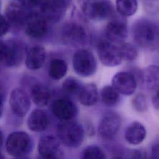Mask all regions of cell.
<instances>
[{
  "label": "cell",
  "instance_id": "cell-1",
  "mask_svg": "<svg viewBox=\"0 0 159 159\" xmlns=\"http://www.w3.org/2000/svg\"><path fill=\"white\" fill-rule=\"evenodd\" d=\"M135 43L142 48L159 52V21L146 17L136 20L132 26Z\"/></svg>",
  "mask_w": 159,
  "mask_h": 159
},
{
  "label": "cell",
  "instance_id": "cell-2",
  "mask_svg": "<svg viewBox=\"0 0 159 159\" xmlns=\"http://www.w3.org/2000/svg\"><path fill=\"white\" fill-rule=\"evenodd\" d=\"M83 13L93 20L110 19L115 15L113 4L109 0H78Z\"/></svg>",
  "mask_w": 159,
  "mask_h": 159
},
{
  "label": "cell",
  "instance_id": "cell-3",
  "mask_svg": "<svg viewBox=\"0 0 159 159\" xmlns=\"http://www.w3.org/2000/svg\"><path fill=\"white\" fill-rule=\"evenodd\" d=\"M57 135L60 141L65 146L77 147L83 142L84 132L79 124L66 120L58 126Z\"/></svg>",
  "mask_w": 159,
  "mask_h": 159
},
{
  "label": "cell",
  "instance_id": "cell-4",
  "mask_svg": "<svg viewBox=\"0 0 159 159\" xmlns=\"http://www.w3.org/2000/svg\"><path fill=\"white\" fill-rule=\"evenodd\" d=\"M6 147L7 152L10 155L14 157H22L31 149V139L25 132H14L7 138Z\"/></svg>",
  "mask_w": 159,
  "mask_h": 159
},
{
  "label": "cell",
  "instance_id": "cell-5",
  "mask_svg": "<svg viewBox=\"0 0 159 159\" xmlns=\"http://www.w3.org/2000/svg\"><path fill=\"white\" fill-rule=\"evenodd\" d=\"M104 34L105 38L116 45L124 42L128 36V25L125 17L114 15L110 18Z\"/></svg>",
  "mask_w": 159,
  "mask_h": 159
},
{
  "label": "cell",
  "instance_id": "cell-6",
  "mask_svg": "<svg viewBox=\"0 0 159 159\" xmlns=\"http://www.w3.org/2000/svg\"><path fill=\"white\" fill-rule=\"evenodd\" d=\"M75 71L81 76H90L97 69V63L93 54L86 49L77 50L73 57Z\"/></svg>",
  "mask_w": 159,
  "mask_h": 159
},
{
  "label": "cell",
  "instance_id": "cell-7",
  "mask_svg": "<svg viewBox=\"0 0 159 159\" xmlns=\"http://www.w3.org/2000/svg\"><path fill=\"white\" fill-rule=\"evenodd\" d=\"M97 53L101 63L106 66L114 67L122 62L119 46L107 39H103L98 42Z\"/></svg>",
  "mask_w": 159,
  "mask_h": 159
},
{
  "label": "cell",
  "instance_id": "cell-8",
  "mask_svg": "<svg viewBox=\"0 0 159 159\" xmlns=\"http://www.w3.org/2000/svg\"><path fill=\"white\" fill-rule=\"evenodd\" d=\"M122 125V118L117 112L109 111L106 112L100 119L98 133L104 139L111 140L119 133Z\"/></svg>",
  "mask_w": 159,
  "mask_h": 159
},
{
  "label": "cell",
  "instance_id": "cell-9",
  "mask_svg": "<svg viewBox=\"0 0 159 159\" xmlns=\"http://www.w3.org/2000/svg\"><path fill=\"white\" fill-rule=\"evenodd\" d=\"M69 4L70 0H43L40 13L47 22H58L65 16Z\"/></svg>",
  "mask_w": 159,
  "mask_h": 159
},
{
  "label": "cell",
  "instance_id": "cell-10",
  "mask_svg": "<svg viewBox=\"0 0 159 159\" xmlns=\"http://www.w3.org/2000/svg\"><path fill=\"white\" fill-rule=\"evenodd\" d=\"M137 78L130 71H119L112 79V86L121 94L130 96L133 94L137 87Z\"/></svg>",
  "mask_w": 159,
  "mask_h": 159
},
{
  "label": "cell",
  "instance_id": "cell-11",
  "mask_svg": "<svg viewBox=\"0 0 159 159\" xmlns=\"http://www.w3.org/2000/svg\"><path fill=\"white\" fill-rule=\"evenodd\" d=\"M9 104L12 112L19 117L25 116L30 107V102L28 95L19 88H15L11 91Z\"/></svg>",
  "mask_w": 159,
  "mask_h": 159
},
{
  "label": "cell",
  "instance_id": "cell-12",
  "mask_svg": "<svg viewBox=\"0 0 159 159\" xmlns=\"http://www.w3.org/2000/svg\"><path fill=\"white\" fill-rule=\"evenodd\" d=\"M25 33L33 38L43 37L47 31V21L40 13L29 14L25 24Z\"/></svg>",
  "mask_w": 159,
  "mask_h": 159
},
{
  "label": "cell",
  "instance_id": "cell-13",
  "mask_svg": "<svg viewBox=\"0 0 159 159\" xmlns=\"http://www.w3.org/2000/svg\"><path fill=\"white\" fill-rule=\"evenodd\" d=\"M61 37L66 43L79 45L84 42L86 39V32L81 25L75 22H70L63 27Z\"/></svg>",
  "mask_w": 159,
  "mask_h": 159
},
{
  "label": "cell",
  "instance_id": "cell-14",
  "mask_svg": "<svg viewBox=\"0 0 159 159\" xmlns=\"http://www.w3.org/2000/svg\"><path fill=\"white\" fill-rule=\"evenodd\" d=\"M39 153L45 158H60L63 156L59 141L53 136L42 137L38 145Z\"/></svg>",
  "mask_w": 159,
  "mask_h": 159
},
{
  "label": "cell",
  "instance_id": "cell-15",
  "mask_svg": "<svg viewBox=\"0 0 159 159\" xmlns=\"http://www.w3.org/2000/svg\"><path fill=\"white\" fill-rule=\"evenodd\" d=\"M29 14L20 2H11L6 7L5 17L9 25L16 27L25 25Z\"/></svg>",
  "mask_w": 159,
  "mask_h": 159
},
{
  "label": "cell",
  "instance_id": "cell-16",
  "mask_svg": "<svg viewBox=\"0 0 159 159\" xmlns=\"http://www.w3.org/2000/svg\"><path fill=\"white\" fill-rule=\"evenodd\" d=\"M137 78L146 89L155 91L159 88V65L146 66L139 71Z\"/></svg>",
  "mask_w": 159,
  "mask_h": 159
},
{
  "label": "cell",
  "instance_id": "cell-17",
  "mask_svg": "<svg viewBox=\"0 0 159 159\" xmlns=\"http://www.w3.org/2000/svg\"><path fill=\"white\" fill-rule=\"evenodd\" d=\"M52 111L55 116L63 121L73 119L77 113L75 104L69 99L61 98L53 102Z\"/></svg>",
  "mask_w": 159,
  "mask_h": 159
},
{
  "label": "cell",
  "instance_id": "cell-18",
  "mask_svg": "<svg viewBox=\"0 0 159 159\" xmlns=\"http://www.w3.org/2000/svg\"><path fill=\"white\" fill-rule=\"evenodd\" d=\"M7 52L3 65L8 67H15L22 62L24 58V48L19 42L14 40L6 41Z\"/></svg>",
  "mask_w": 159,
  "mask_h": 159
},
{
  "label": "cell",
  "instance_id": "cell-19",
  "mask_svg": "<svg viewBox=\"0 0 159 159\" xmlns=\"http://www.w3.org/2000/svg\"><path fill=\"white\" fill-rule=\"evenodd\" d=\"M147 130L140 122L135 120L130 123L125 129L124 137L125 141L133 145L141 143L146 138Z\"/></svg>",
  "mask_w": 159,
  "mask_h": 159
},
{
  "label": "cell",
  "instance_id": "cell-20",
  "mask_svg": "<svg viewBox=\"0 0 159 159\" xmlns=\"http://www.w3.org/2000/svg\"><path fill=\"white\" fill-rule=\"evenodd\" d=\"M49 124V119L47 113L42 109H35L29 115L27 125L30 130L34 132L45 130Z\"/></svg>",
  "mask_w": 159,
  "mask_h": 159
},
{
  "label": "cell",
  "instance_id": "cell-21",
  "mask_svg": "<svg viewBox=\"0 0 159 159\" xmlns=\"http://www.w3.org/2000/svg\"><path fill=\"white\" fill-rule=\"evenodd\" d=\"M45 60V50L41 46L32 47L27 53L25 65L30 70H37L42 66Z\"/></svg>",
  "mask_w": 159,
  "mask_h": 159
},
{
  "label": "cell",
  "instance_id": "cell-22",
  "mask_svg": "<svg viewBox=\"0 0 159 159\" xmlns=\"http://www.w3.org/2000/svg\"><path fill=\"white\" fill-rule=\"evenodd\" d=\"M30 96L35 105L39 107H43L49 102L51 98V93L45 85L37 83L31 88Z\"/></svg>",
  "mask_w": 159,
  "mask_h": 159
},
{
  "label": "cell",
  "instance_id": "cell-23",
  "mask_svg": "<svg viewBox=\"0 0 159 159\" xmlns=\"http://www.w3.org/2000/svg\"><path fill=\"white\" fill-rule=\"evenodd\" d=\"M80 102L85 106L94 105L98 99V91L96 86L93 83H89L82 86L79 93Z\"/></svg>",
  "mask_w": 159,
  "mask_h": 159
},
{
  "label": "cell",
  "instance_id": "cell-24",
  "mask_svg": "<svg viewBox=\"0 0 159 159\" xmlns=\"http://www.w3.org/2000/svg\"><path fill=\"white\" fill-rule=\"evenodd\" d=\"M101 98L106 106L115 107L120 102V94L112 86L107 85L101 89Z\"/></svg>",
  "mask_w": 159,
  "mask_h": 159
},
{
  "label": "cell",
  "instance_id": "cell-25",
  "mask_svg": "<svg viewBox=\"0 0 159 159\" xmlns=\"http://www.w3.org/2000/svg\"><path fill=\"white\" fill-rule=\"evenodd\" d=\"M138 7L137 0H116V9L119 15L129 17L134 15Z\"/></svg>",
  "mask_w": 159,
  "mask_h": 159
},
{
  "label": "cell",
  "instance_id": "cell-26",
  "mask_svg": "<svg viewBox=\"0 0 159 159\" xmlns=\"http://www.w3.org/2000/svg\"><path fill=\"white\" fill-rule=\"evenodd\" d=\"M67 65L66 62L60 58H55L52 60L49 67V75L54 80L62 78L66 73Z\"/></svg>",
  "mask_w": 159,
  "mask_h": 159
},
{
  "label": "cell",
  "instance_id": "cell-27",
  "mask_svg": "<svg viewBox=\"0 0 159 159\" xmlns=\"http://www.w3.org/2000/svg\"><path fill=\"white\" fill-rule=\"evenodd\" d=\"M118 46L122 60L133 61L137 58L138 50L134 44L124 42Z\"/></svg>",
  "mask_w": 159,
  "mask_h": 159
},
{
  "label": "cell",
  "instance_id": "cell-28",
  "mask_svg": "<svg viewBox=\"0 0 159 159\" xmlns=\"http://www.w3.org/2000/svg\"><path fill=\"white\" fill-rule=\"evenodd\" d=\"M106 155L104 150L97 145L87 147L83 152L82 158L84 159H104Z\"/></svg>",
  "mask_w": 159,
  "mask_h": 159
},
{
  "label": "cell",
  "instance_id": "cell-29",
  "mask_svg": "<svg viewBox=\"0 0 159 159\" xmlns=\"http://www.w3.org/2000/svg\"><path fill=\"white\" fill-rule=\"evenodd\" d=\"M82 86L80 82L75 78H68L66 79L62 84L63 91L68 94H75L79 93Z\"/></svg>",
  "mask_w": 159,
  "mask_h": 159
},
{
  "label": "cell",
  "instance_id": "cell-30",
  "mask_svg": "<svg viewBox=\"0 0 159 159\" xmlns=\"http://www.w3.org/2000/svg\"><path fill=\"white\" fill-rule=\"evenodd\" d=\"M132 104L134 109L138 112H144L148 108L146 96L142 93H138L134 96Z\"/></svg>",
  "mask_w": 159,
  "mask_h": 159
},
{
  "label": "cell",
  "instance_id": "cell-31",
  "mask_svg": "<svg viewBox=\"0 0 159 159\" xmlns=\"http://www.w3.org/2000/svg\"><path fill=\"white\" fill-rule=\"evenodd\" d=\"M147 153L145 148H134L132 150H126L124 158H147Z\"/></svg>",
  "mask_w": 159,
  "mask_h": 159
},
{
  "label": "cell",
  "instance_id": "cell-32",
  "mask_svg": "<svg viewBox=\"0 0 159 159\" xmlns=\"http://www.w3.org/2000/svg\"><path fill=\"white\" fill-rule=\"evenodd\" d=\"M145 9L150 14L159 12V0H143Z\"/></svg>",
  "mask_w": 159,
  "mask_h": 159
},
{
  "label": "cell",
  "instance_id": "cell-33",
  "mask_svg": "<svg viewBox=\"0 0 159 159\" xmlns=\"http://www.w3.org/2000/svg\"><path fill=\"white\" fill-rule=\"evenodd\" d=\"M9 24L6 18L0 14V36L4 35L9 30Z\"/></svg>",
  "mask_w": 159,
  "mask_h": 159
},
{
  "label": "cell",
  "instance_id": "cell-34",
  "mask_svg": "<svg viewBox=\"0 0 159 159\" xmlns=\"http://www.w3.org/2000/svg\"><path fill=\"white\" fill-rule=\"evenodd\" d=\"M22 6L27 8H34L37 6L41 0H18Z\"/></svg>",
  "mask_w": 159,
  "mask_h": 159
},
{
  "label": "cell",
  "instance_id": "cell-35",
  "mask_svg": "<svg viewBox=\"0 0 159 159\" xmlns=\"http://www.w3.org/2000/svg\"><path fill=\"white\" fill-rule=\"evenodd\" d=\"M7 52L6 41L0 40V63L3 65Z\"/></svg>",
  "mask_w": 159,
  "mask_h": 159
},
{
  "label": "cell",
  "instance_id": "cell-36",
  "mask_svg": "<svg viewBox=\"0 0 159 159\" xmlns=\"http://www.w3.org/2000/svg\"><path fill=\"white\" fill-rule=\"evenodd\" d=\"M150 154L151 158L159 159V142L154 143L152 145Z\"/></svg>",
  "mask_w": 159,
  "mask_h": 159
},
{
  "label": "cell",
  "instance_id": "cell-37",
  "mask_svg": "<svg viewBox=\"0 0 159 159\" xmlns=\"http://www.w3.org/2000/svg\"><path fill=\"white\" fill-rule=\"evenodd\" d=\"M152 102L153 107L157 111H159V88L155 91L152 98Z\"/></svg>",
  "mask_w": 159,
  "mask_h": 159
},
{
  "label": "cell",
  "instance_id": "cell-38",
  "mask_svg": "<svg viewBox=\"0 0 159 159\" xmlns=\"http://www.w3.org/2000/svg\"><path fill=\"white\" fill-rule=\"evenodd\" d=\"M3 112V102L1 96H0V117H1Z\"/></svg>",
  "mask_w": 159,
  "mask_h": 159
},
{
  "label": "cell",
  "instance_id": "cell-39",
  "mask_svg": "<svg viewBox=\"0 0 159 159\" xmlns=\"http://www.w3.org/2000/svg\"><path fill=\"white\" fill-rule=\"evenodd\" d=\"M2 141H3V136H2V132L0 130V147L2 144Z\"/></svg>",
  "mask_w": 159,
  "mask_h": 159
},
{
  "label": "cell",
  "instance_id": "cell-40",
  "mask_svg": "<svg viewBox=\"0 0 159 159\" xmlns=\"http://www.w3.org/2000/svg\"><path fill=\"white\" fill-rule=\"evenodd\" d=\"M4 158V157L2 155V153H0V159H2V158Z\"/></svg>",
  "mask_w": 159,
  "mask_h": 159
}]
</instances>
